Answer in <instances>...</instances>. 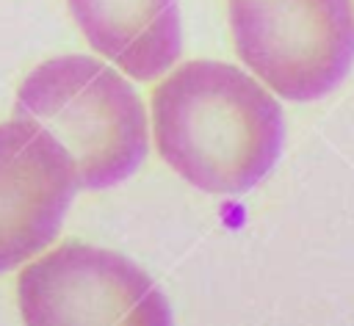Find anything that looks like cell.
I'll list each match as a JSON object with an SVG mask.
<instances>
[{
    "mask_svg": "<svg viewBox=\"0 0 354 326\" xmlns=\"http://www.w3.org/2000/svg\"><path fill=\"white\" fill-rule=\"evenodd\" d=\"M149 138L160 160L196 191L238 196L277 166L285 116L279 99L246 69L196 58L152 88Z\"/></svg>",
    "mask_w": 354,
    "mask_h": 326,
    "instance_id": "cell-1",
    "label": "cell"
},
{
    "mask_svg": "<svg viewBox=\"0 0 354 326\" xmlns=\"http://www.w3.org/2000/svg\"><path fill=\"white\" fill-rule=\"evenodd\" d=\"M14 116L41 124L72 157L77 188L130 180L149 152V111L116 66L91 55L36 64L17 88Z\"/></svg>",
    "mask_w": 354,
    "mask_h": 326,
    "instance_id": "cell-2",
    "label": "cell"
},
{
    "mask_svg": "<svg viewBox=\"0 0 354 326\" xmlns=\"http://www.w3.org/2000/svg\"><path fill=\"white\" fill-rule=\"evenodd\" d=\"M241 64L274 97L315 102L354 66V0H227Z\"/></svg>",
    "mask_w": 354,
    "mask_h": 326,
    "instance_id": "cell-3",
    "label": "cell"
},
{
    "mask_svg": "<svg viewBox=\"0 0 354 326\" xmlns=\"http://www.w3.org/2000/svg\"><path fill=\"white\" fill-rule=\"evenodd\" d=\"M25 326H174L158 282L130 257L61 243L28 260L17 276Z\"/></svg>",
    "mask_w": 354,
    "mask_h": 326,
    "instance_id": "cell-4",
    "label": "cell"
},
{
    "mask_svg": "<svg viewBox=\"0 0 354 326\" xmlns=\"http://www.w3.org/2000/svg\"><path fill=\"white\" fill-rule=\"evenodd\" d=\"M77 196L66 149L36 122H0V274L47 251Z\"/></svg>",
    "mask_w": 354,
    "mask_h": 326,
    "instance_id": "cell-5",
    "label": "cell"
},
{
    "mask_svg": "<svg viewBox=\"0 0 354 326\" xmlns=\"http://www.w3.org/2000/svg\"><path fill=\"white\" fill-rule=\"evenodd\" d=\"M100 58L133 80L166 75L183 52L180 0H66Z\"/></svg>",
    "mask_w": 354,
    "mask_h": 326,
    "instance_id": "cell-6",
    "label": "cell"
}]
</instances>
